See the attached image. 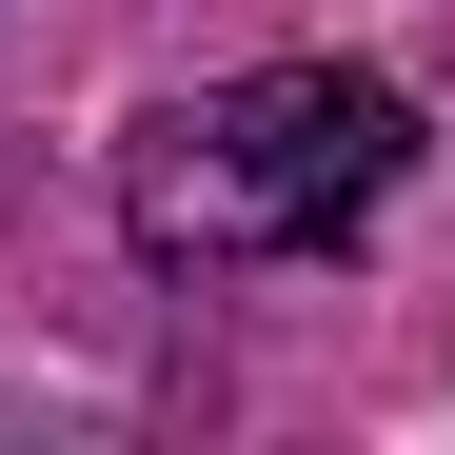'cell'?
Segmentation results:
<instances>
[{"label": "cell", "mask_w": 455, "mask_h": 455, "mask_svg": "<svg viewBox=\"0 0 455 455\" xmlns=\"http://www.w3.org/2000/svg\"><path fill=\"white\" fill-rule=\"evenodd\" d=\"M416 179V100L356 60H258L198 80L119 139V238L159 277H238V258H337L376 198Z\"/></svg>", "instance_id": "obj_1"}]
</instances>
